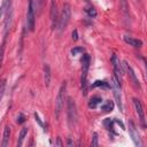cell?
I'll return each instance as SVG.
<instances>
[{
	"mask_svg": "<svg viewBox=\"0 0 147 147\" xmlns=\"http://www.w3.org/2000/svg\"><path fill=\"white\" fill-rule=\"evenodd\" d=\"M24 121H25V117L21 114V115H20V117H17V122H18V123H23Z\"/></svg>",
	"mask_w": 147,
	"mask_h": 147,
	"instance_id": "cell-28",
	"label": "cell"
},
{
	"mask_svg": "<svg viewBox=\"0 0 147 147\" xmlns=\"http://www.w3.org/2000/svg\"><path fill=\"white\" fill-rule=\"evenodd\" d=\"M11 7V0H2V3L0 6V21L6 15L7 10Z\"/></svg>",
	"mask_w": 147,
	"mask_h": 147,
	"instance_id": "cell-12",
	"label": "cell"
},
{
	"mask_svg": "<svg viewBox=\"0 0 147 147\" xmlns=\"http://www.w3.org/2000/svg\"><path fill=\"white\" fill-rule=\"evenodd\" d=\"M114 109V102L111 100H107L102 106H101V110L106 111V113H109Z\"/></svg>",
	"mask_w": 147,
	"mask_h": 147,
	"instance_id": "cell-18",
	"label": "cell"
},
{
	"mask_svg": "<svg viewBox=\"0 0 147 147\" xmlns=\"http://www.w3.org/2000/svg\"><path fill=\"white\" fill-rule=\"evenodd\" d=\"M59 11L55 0H52L51 2V21H52V29H56L59 25Z\"/></svg>",
	"mask_w": 147,
	"mask_h": 147,
	"instance_id": "cell-9",
	"label": "cell"
},
{
	"mask_svg": "<svg viewBox=\"0 0 147 147\" xmlns=\"http://www.w3.org/2000/svg\"><path fill=\"white\" fill-rule=\"evenodd\" d=\"M26 133H28V127H23L21 130V132H20V137H18V140H17V146H22L23 145V140H24Z\"/></svg>",
	"mask_w": 147,
	"mask_h": 147,
	"instance_id": "cell-20",
	"label": "cell"
},
{
	"mask_svg": "<svg viewBox=\"0 0 147 147\" xmlns=\"http://www.w3.org/2000/svg\"><path fill=\"white\" fill-rule=\"evenodd\" d=\"M111 63H113L114 71H115V78H116V79L118 80V83L121 84V79H122L124 72H123V69H122L121 61L118 60V57H117L116 54H113V56H111Z\"/></svg>",
	"mask_w": 147,
	"mask_h": 147,
	"instance_id": "cell-7",
	"label": "cell"
},
{
	"mask_svg": "<svg viewBox=\"0 0 147 147\" xmlns=\"http://www.w3.org/2000/svg\"><path fill=\"white\" fill-rule=\"evenodd\" d=\"M137 1H140V0H137Z\"/></svg>",
	"mask_w": 147,
	"mask_h": 147,
	"instance_id": "cell-31",
	"label": "cell"
},
{
	"mask_svg": "<svg viewBox=\"0 0 147 147\" xmlns=\"http://www.w3.org/2000/svg\"><path fill=\"white\" fill-rule=\"evenodd\" d=\"M56 145H57V146H62V142H61V140H60V138H57V141H56Z\"/></svg>",
	"mask_w": 147,
	"mask_h": 147,
	"instance_id": "cell-30",
	"label": "cell"
},
{
	"mask_svg": "<svg viewBox=\"0 0 147 147\" xmlns=\"http://www.w3.org/2000/svg\"><path fill=\"white\" fill-rule=\"evenodd\" d=\"M72 39L74 40H77L78 39V37H77V30H74V32H72Z\"/></svg>",
	"mask_w": 147,
	"mask_h": 147,
	"instance_id": "cell-29",
	"label": "cell"
},
{
	"mask_svg": "<svg viewBox=\"0 0 147 147\" xmlns=\"http://www.w3.org/2000/svg\"><path fill=\"white\" fill-rule=\"evenodd\" d=\"M67 108H68V122L70 126H74L77 123L78 119V113H77V107L75 101L71 98H68L67 101Z\"/></svg>",
	"mask_w": 147,
	"mask_h": 147,
	"instance_id": "cell-3",
	"label": "cell"
},
{
	"mask_svg": "<svg viewBox=\"0 0 147 147\" xmlns=\"http://www.w3.org/2000/svg\"><path fill=\"white\" fill-rule=\"evenodd\" d=\"M36 23V11H34V3L33 0H28V10H26V26L30 31L34 30Z\"/></svg>",
	"mask_w": 147,
	"mask_h": 147,
	"instance_id": "cell-4",
	"label": "cell"
},
{
	"mask_svg": "<svg viewBox=\"0 0 147 147\" xmlns=\"http://www.w3.org/2000/svg\"><path fill=\"white\" fill-rule=\"evenodd\" d=\"M44 80H45V85L49 86L51 83V68L48 64H44Z\"/></svg>",
	"mask_w": 147,
	"mask_h": 147,
	"instance_id": "cell-15",
	"label": "cell"
},
{
	"mask_svg": "<svg viewBox=\"0 0 147 147\" xmlns=\"http://www.w3.org/2000/svg\"><path fill=\"white\" fill-rule=\"evenodd\" d=\"M101 98L100 96H93L91 100H90V102H88V107L90 108H92V109H94V108H96V106L99 105V103H101Z\"/></svg>",
	"mask_w": 147,
	"mask_h": 147,
	"instance_id": "cell-19",
	"label": "cell"
},
{
	"mask_svg": "<svg viewBox=\"0 0 147 147\" xmlns=\"http://www.w3.org/2000/svg\"><path fill=\"white\" fill-rule=\"evenodd\" d=\"M129 133H130V136L132 138V141L134 142L136 146L139 147V146L142 145V142L140 140V137H139V133H138V130L136 129V125L132 121H129Z\"/></svg>",
	"mask_w": 147,
	"mask_h": 147,
	"instance_id": "cell-8",
	"label": "cell"
},
{
	"mask_svg": "<svg viewBox=\"0 0 147 147\" xmlns=\"http://www.w3.org/2000/svg\"><path fill=\"white\" fill-rule=\"evenodd\" d=\"M45 1L46 0H36V5H34V11H37V15H40L41 11H42V8L45 6ZM34 3V1H33Z\"/></svg>",
	"mask_w": 147,
	"mask_h": 147,
	"instance_id": "cell-17",
	"label": "cell"
},
{
	"mask_svg": "<svg viewBox=\"0 0 147 147\" xmlns=\"http://www.w3.org/2000/svg\"><path fill=\"white\" fill-rule=\"evenodd\" d=\"M84 48L83 47H75V48H72L71 49V54L72 55H77L78 53H84Z\"/></svg>",
	"mask_w": 147,
	"mask_h": 147,
	"instance_id": "cell-25",
	"label": "cell"
},
{
	"mask_svg": "<svg viewBox=\"0 0 147 147\" xmlns=\"http://www.w3.org/2000/svg\"><path fill=\"white\" fill-rule=\"evenodd\" d=\"M5 46H6V36L3 39V42L0 46V68H1V63H2V59H3V52H5Z\"/></svg>",
	"mask_w": 147,
	"mask_h": 147,
	"instance_id": "cell-22",
	"label": "cell"
},
{
	"mask_svg": "<svg viewBox=\"0 0 147 147\" xmlns=\"http://www.w3.org/2000/svg\"><path fill=\"white\" fill-rule=\"evenodd\" d=\"M70 16H71V7L69 3H63V8L61 11V15L59 16V25L57 28H60V30H63L67 28L69 21H70Z\"/></svg>",
	"mask_w": 147,
	"mask_h": 147,
	"instance_id": "cell-2",
	"label": "cell"
},
{
	"mask_svg": "<svg viewBox=\"0 0 147 147\" xmlns=\"http://www.w3.org/2000/svg\"><path fill=\"white\" fill-rule=\"evenodd\" d=\"M90 55L84 54L82 57V90L84 92V95H86V88H87V71H88V67H90Z\"/></svg>",
	"mask_w": 147,
	"mask_h": 147,
	"instance_id": "cell-1",
	"label": "cell"
},
{
	"mask_svg": "<svg viewBox=\"0 0 147 147\" xmlns=\"http://www.w3.org/2000/svg\"><path fill=\"white\" fill-rule=\"evenodd\" d=\"M124 41H125L126 44H129L130 46H133V47H141V46H142V41L139 40V39H136V38H133V37H127V36H125V37H124Z\"/></svg>",
	"mask_w": 147,
	"mask_h": 147,
	"instance_id": "cell-13",
	"label": "cell"
},
{
	"mask_svg": "<svg viewBox=\"0 0 147 147\" xmlns=\"http://www.w3.org/2000/svg\"><path fill=\"white\" fill-rule=\"evenodd\" d=\"M96 86H102V87H110V85H109L108 83L103 82V80H96V82H94V83L91 85V87H96Z\"/></svg>",
	"mask_w": 147,
	"mask_h": 147,
	"instance_id": "cell-21",
	"label": "cell"
},
{
	"mask_svg": "<svg viewBox=\"0 0 147 147\" xmlns=\"http://www.w3.org/2000/svg\"><path fill=\"white\" fill-rule=\"evenodd\" d=\"M119 8L125 17H129V3L127 0H119Z\"/></svg>",
	"mask_w": 147,
	"mask_h": 147,
	"instance_id": "cell-16",
	"label": "cell"
},
{
	"mask_svg": "<svg viewBox=\"0 0 147 147\" xmlns=\"http://www.w3.org/2000/svg\"><path fill=\"white\" fill-rule=\"evenodd\" d=\"M9 138H10V127L6 126L3 130V136H2V141H1V146L6 147L9 142Z\"/></svg>",
	"mask_w": 147,
	"mask_h": 147,
	"instance_id": "cell-14",
	"label": "cell"
},
{
	"mask_svg": "<svg viewBox=\"0 0 147 147\" xmlns=\"http://www.w3.org/2000/svg\"><path fill=\"white\" fill-rule=\"evenodd\" d=\"M85 11L87 13V15H88L90 17H95V16H96V10H95L93 7H88V8H86Z\"/></svg>",
	"mask_w": 147,
	"mask_h": 147,
	"instance_id": "cell-23",
	"label": "cell"
},
{
	"mask_svg": "<svg viewBox=\"0 0 147 147\" xmlns=\"http://www.w3.org/2000/svg\"><path fill=\"white\" fill-rule=\"evenodd\" d=\"M65 88H67V84H65V82H64V83L61 85V87H60V90H59V93H57V96H56V100H55V115H56V117L60 116V113H61V110H62V108H63V106H64Z\"/></svg>",
	"mask_w": 147,
	"mask_h": 147,
	"instance_id": "cell-5",
	"label": "cell"
},
{
	"mask_svg": "<svg viewBox=\"0 0 147 147\" xmlns=\"http://www.w3.org/2000/svg\"><path fill=\"white\" fill-rule=\"evenodd\" d=\"M123 65H124L125 70L127 71L129 76H130V78H131V82H132V84H133L136 87L140 88V84H139V80H138V78H137V76H136V74H134V71H133V69L131 68V65H130V64H129L126 61H124V62H123Z\"/></svg>",
	"mask_w": 147,
	"mask_h": 147,
	"instance_id": "cell-11",
	"label": "cell"
},
{
	"mask_svg": "<svg viewBox=\"0 0 147 147\" xmlns=\"http://www.w3.org/2000/svg\"><path fill=\"white\" fill-rule=\"evenodd\" d=\"M110 87L113 90V93H114V96H115V100L117 102V106L119 108L121 111H123V105H122V95H121V84L118 83V80L114 77L113 78V82L110 83Z\"/></svg>",
	"mask_w": 147,
	"mask_h": 147,
	"instance_id": "cell-6",
	"label": "cell"
},
{
	"mask_svg": "<svg viewBox=\"0 0 147 147\" xmlns=\"http://www.w3.org/2000/svg\"><path fill=\"white\" fill-rule=\"evenodd\" d=\"M133 106H134V109H136V113L142 124V126H145V113H144V108H142V105L140 102V100L138 99H133Z\"/></svg>",
	"mask_w": 147,
	"mask_h": 147,
	"instance_id": "cell-10",
	"label": "cell"
},
{
	"mask_svg": "<svg viewBox=\"0 0 147 147\" xmlns=\"http://www.w3.org/2000/svg\"><path fill=\"white\" fill-rule=\"evenodd\" d=\"M99 145V142H98V134L94 132L93 133V138H92V146H98Z\"/></svg>",
	"mask_w": 147,
	"mask_h": 147,
	"instance_id": "cell-27",
	"label": "cell"
},
{
	"mask_svg": "<svg viewBox=\"0 0 147 147\" xmlns=\"http://www.w3.org/2000/svg\"><path fill=\"white\" fill-rule=\"evenodd\" d=\"M5 88H6V80H2L0 83V101L3 96V93H5Z\"/></svg>",
	"mask_w": 147,
	"mask_h": 147,
	"instance_id": "cell-24",
	"label": "cell"
},
{
	"mask_svg": "<svg viewBox=\"0 0 147 147\" xmlns=\"http://www.w3.org/2000/svg\"><path fill=\"white\" fill-rule=\"evenodd\" d=\"M33 116H34V119H36V122H37V123H38V124H39L41 127H44V123L41 122V119H40L39 115H38L37 113H34V114H33Z\"/></svg>",
	"mask_w": 147,
	"mask_h": 147,
	"instance_id": "cell-26",
	"label": "cell"
}]
</instances>
